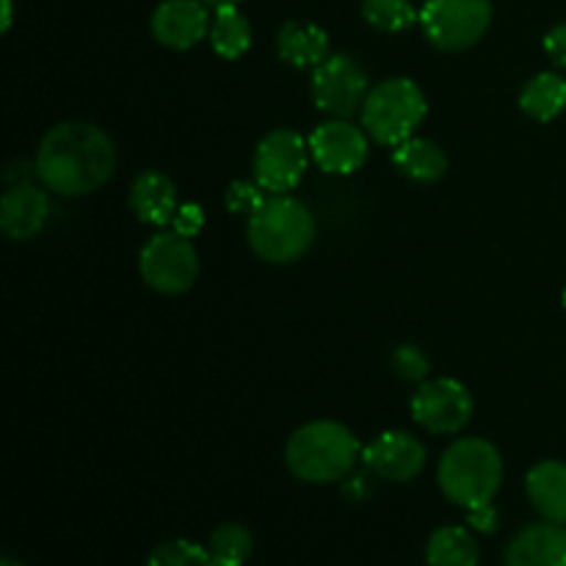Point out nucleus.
Wrapping results in <instances>:
<instances>
[{"mask_svg": "<svg viewBox=\"0 0 566 566\" xmlns=\"http://www.w3.org/2000/svg\"><path fill=\"white\" fill-rule=\"evenodd\" d=\"M116 147L103 127L92 122H61L39 142L33 171L44 188L61 197H83L111 180Z\"/></svg>", "mask_w": 566, "mask_h": 566, "instance_id": "f257e3e1", "label": "nucleus"}, {"mask_svg": "<svg viewBox=\"0 0 566 566\" xmlns=\"http://www.w3.org/2000/svg\"><path fill=\"white\" fill-rule=\"evenodd\" d=\"M247 238L252 252L265 263H296L313 247L315 219L304 202L287 193H274L252 210Z\"/></svg>", "mask_w": 566, "mask_h": 566, "instance_id": "f03ea898", "label": "nucleus"}, {"mask_svg": "<svg viewBox=\"0 0 566 566\" xmlns=\"http://www.w3.org/2000/svg\"><path fill=\"white\" fill-rule=\"evenodd\" d=\"M357 459V437L335 420H313L302 426L285 448L287 470L310 484H332L346 479Z\"/></svg>", "mask_w": 566, "mask_h": 566, "instance_id": "7ed1b4c3", "label": "nucleus"}, {"mask_svg": "<svg viewBox=\"0 0 566 566\" xmlns=\"http://www.w3.org/2000/svg\"><path fill=\"white\" fill-rule=\"evenodd\" d=\"M442 495L462 509L490 506L503 481V459L492 442L481 437L457 440L440 459Z\"/></svg>", "mask_w": 566, "mask_h": 566, "instance_id": "20e7f679", "label": "nucleus"}, {"mask_svg": "<svg viewBox=\"0 0 566 566\" xmlns=\"http://www.w3.org/2000/svg\"><path fill=\"white\" fill-rule=\"evenodd\" d=\"M426 111H429V103L418 83L409 77H390L370 88L365 97L363 127L379 144L398 147L412 138L420 122L426 119Z\"/></svg>", "mask_w": 566, "mask_h": 566, "instance_id": "39448f33", "label": "nucleus"}, {"mask_svg": "<svg viewBox=\"0 0 566 566\" xmlns=\"http://www.w3.org/2000/svg\"><path fill=\"white\" fill-rule=\"evenodd\" d=\"M492 22V0H426L420 28L437 50L459 53L479 42Z\"/></svg>", "mask_w": 566, "mask_h": 566, "instance_id": "423d86ee", "label": "nucleus"}, {"mask_svg": "<svg viewBox=\"0 0 566 566\" xmlns=\"http://www.w3.org/2000/svg\"><path fill=\"white\" fill-rule=\"evenodd\" d=\"M138 271L153 291L164 296H180L197 282L199 254L182 232H158L144 243Z\"/></svg>", "mask_w": 566, "mask_h": 566, "instance_id": "0eeeda50", "label": "nucleus"}, {"mask_svg": "<svg viewBox=\"0 0 566 566\" xmlns=\"http://www.w3.org/2000/svg\"><path fill=\"white\" fill-rule=\"evenodd\" d=\"M307 158L310 142H304L296 130H271L254 149V180L269 193L293 191L307 171Z\"/></svg>", "mask_w": 566, "mask_h": 566, "instance_id": "6e6552de", "label": "nucleus"}, {"mask_svg": "<svg viewBox=\"0 0 566 566\" xmlns=\"http://www.w3.org/2000/svg\"><path fill=\"white\" fill-rule=\"evenodd\" d=\"M473 396L457 379L420 381L412 396V418L431 434H457L473 418Z\"/></svg>", "mask_w": 566, "mask_h": 566, "instance_id": "1a4fd4ad", "label": "nucleus"}, {"mask_svg": "<svg viewBox=\"0 0 566 566\" xmlns=\"http://www.w3.org/2000/svg\"><path fill=\"white\" fill-rule=\"evenodd\" d=\"M368 97V75L348 55L335 53L313 70V99L321 111L348 119Z\"/></svg>", "mask_w": 566, "mask_h": 566, "instance_id": "9d476101", "label": "nucleus"}, {"mask_svg": "<svg viewBox=\"0 0 566 566\" xmlns=\"http://www.w3.org/2000/svg\"><path fill=\"white\" fill-rule=\"evenodd\" d=\"M310 155L329 175H352L368 160V138L352 122L332 119L313 130Z\"/></svg>", "mask_w": 566, "mask_h": 566, "instance_id": "9b49d317", "label": "nucleus"}, {"mask_svg": "<svg viewBox=\"0 0 566 566\" xmlns=\"http://www.w3.org/2000/svg\"><path fill=\"white\" fill-rule=\"evenodd\" d=\"M365 468L381 481H412L426 464V448L407 431H385L363 451Z\"/></svg>", "mask_w": 566, "mask_h": 566, "instance_id": "f8f14e48", "label": "nucleus"}, {"mask_svg": "<svg viewBox=\"0 0 566 566\" xmlns=\"http://www.w3.org/2000/svg\"><path fill=\"white\" fill-rule=\"evenodd\" d=\"M210 33L205 0H164L153 14V36L169 50H191Z\"/></svg>", "mask_w": 566, "mask_h": 566, "instance_id": "ddd939ff", "label": "nucleus"}, {"mask_svg": "<svg viewBox=\"0 0 566 566\" xmlns=\"http://www.w3.org/2000/svg\"><path fill=\"white\" fill-rule=\"evenodd\" d=\"M503 566H566V525L545 520L523 528L506 547Z\"/></svg>", "mask_w": 566, "mask_h": 566, "instance_id": "4468645a", "label": "nucleus"}, {"mask_svg": "<svg viewBox=\"0 0 566 566\" xmlns=\"http://www.w3.org/2000/svg\"><path fill=\"white\" fill-rule=\"evenodd\" d=\"M50 213L48 193L28 182H17L0 202V230L9 241H28L39 235Z\"/></svg>", "mask_w": 566, "mask_h": 566, "instance_id": "2eb2a0df", "label": "nucleus"}, {"mask_svg": "<svg viewBox=\"0 0 566 566\" xmlns=\"http://www.w3.org/2000/svg\"><path fill=\"white\" fill-rule=\"evenodd\" d=\"M130 208L144 224H169L177 210H180L175 180L164 171H142L130 186Z\"/></svg>", "mask_w": 566, "mask_h": 566, "instance_id": "dca6fc26", "label": "nucleus"}, {"mask_svg": "<svg viewBox=\"0 0 566 566\" xmlns=\"http://www.w3.org/2000/svg\"><path fill=\"white\" fill-rule=\"evenodd\" d=\"M276 55L285 64L310 70L329 59V36L315 22H285L276 33Z\"/></svg>", "mask_w": 566, "mask_h": 566, "instance_id": "f3484780", "label": "nucleus"}, {"mask_svg": "<svg viewBox=\"0 0 566 566\" xmlns=\"http://www.w3.org/2000/svg\"><path fill=\"white\" fill-rule=\"evenodd\" d=\"M525 492L536 512L551 523L566 525V464L556 459L534 464L525 475Z\"/></svg>", "mask_w": 566, "mask_h": 566, "instance_id": "a211bd4d", "label": "nucleus"}, {"mask_svg": "<svg viewBox=\"0 0 566 566\" xmlns=\"http://www.w3.org/2000/svg\"><path fill=\"white\" fill-rule=\"evenodd\" d=\"M392 164L403 177L415 182H437L448 171L446 153L429 138H409V142L398 144L392 153Z\"/></svg>", "mask_w": 566, "mask_h": 566, "instance_id": "6ab92c4d", "label": "nucleus"}, {"mask_svg": "<svg viewBox=\"0 0 566 566\" xmlns=\"http://www.w3.org/2000/svg\"><path fill=\"white\" fill-rule=\"evenodd\" d=\"M426 562L429 566H479V542L462 525H442L429 536Z\"/></svg>", "mask_w": 566, "mask_h": 566, "instance_id": "aec40b11", "label": "nucleus"}, {"mask_svg": "<svg viewBox=\"0 0 566 566\" xmlns=\"http://www.w3.org/2000/svg\"><path fill=\"white\" fill-rule=\"evenodd\" d=\"M520 108L536 122H553L566 111V77L556 72H539L520 92Z\"/></svg>", "mask_w": 566, "mask_h": 566, "instance_id": "412c9836", "label": "nucleus"}, {"mask_svg": "<svg viewBox=\"0 0 566 566\" xmlns=\"http://www.w3.org/2000/svg\"><path fill=\"white\" fill-rule=\"evenodd\" d=\"M210 44L216 53L227 61H235L252 48V25L247 17L238 11V6L216 9L213 22H210Z\"/></svg>", "mask_w": 566, "mask_h": 566, "instance_id": "4be33fe9", "label": "nucleus"}, {"mask_svg": "<svg viewBox=\"0 0 566 566\" xmlns=\"http://www.w3.org/2000/svg\"><path fill=\"white\" fill-rule=\"evenodd\" d=\"M208 551L219 566H243L252 556L254 539L249 528L238 523H227L210 534Z\"/></svg>", "mask_w": 566, "mask_h": 566, "instance_id": "5701e85b", "label": "nucleus"}, {"mask_svg": "<svg viewBox=\"0 0 566 566\" xmlns=\"http://www.w3.org/2000/svg\"><path fill=\"white\" fill-rule=\"evenodd\" d=\"M363 17L381 33H401L420 20L412 0H363Z\"/></svg>", "mask_w": 566, "mask_h": 566, "instance_id": "b1692460", "label": "nucleus"}, {"mask_svg": "<svg viewBox=\"0 0 566 566\" xmlns=\"http://www.w3.org/2000/svg\"><path fill=\"white\" fill-rule=\"evenodd\" d=\"M147 566H219L210 556L208 547L188 539H171L149 553Z\"/></svg>", "mask_w": 566, "mask_h": 566, "instance_id": "393cba45", "label": "nucleus"}, {"mask_svg": "<svg viewBox=\"0 0 566 566\" xmlns=\"http://www.w3.org/2000/svg\"><path fill=\"white\" fill-rule=\"evenodd\" d=\"M429 357H426L423 348L418 346H398L396 352H392V370H396L398 376H401L403 381H423L426 376H429Z\"/></svg>", "mask_w": 566, "mask_h": 566, "instance_id": "a878e982", "label": "nucleus"}, {"mask_svg": "<svg viewBox=\"0 0 566 566\" xmlns=\"http://www.w3.org/2000/svg\"><path fill=\"white\" fill-rule=\"evenodd\" d=\"M260 191H263L260 186L235 182V186L230 188V193H227V205H230V210H235V213H243V210H249V213H252V210L265 199Z\"/></svg>", "mask_w": 566, "mask_h": 566, "instance_id": "bb28decb", "label": "nucleus"}, {"mask_svg": "<svg viewBox=\"0 0 566 566\" xmlns=\"http://www.w3.org/2000/svg\"><path fill=\"white\" fill-rule=\"evenodd\" d=\"M545 50L558 66L566 70V22H558L556 28H551L545 36Z\"/></svg>", "mask_w": 566, "mask_h": 566, "instance_id": "cd10ccee", "label": "nucleus"}, {"mask_svg": "<svg viewBox=\"0 0 566 566\" xmlns=\"http://www.w3.org/2000/svg\"><path fill=\"white\" fill-rule=\"evenodd\" d=\"M468 523L473 525L475 531L481 534H492L497 528V512L495 506H479V509H468Z\"/></svg>", "mask_w": 566, "mask_h": 566, "instance_id": "c85d7f7f", "label": "nucleus"}, {"mask_svg": "<svg viewBox=\"0 0 566 566\" xmlns=\"http://www.w3.org/2000/svg\"><path fill=\"white\" fill-rule=\"evenodd\" d=\"M177 232H182V235L191 238L193 232L202 227V208H197V205H186V208L177 210Z\"/></svg>", "mask_w": 566, "mask_h": 566, "instance_id": "c756f323", "label": "nucleus"}, {"mask_svg": "<svg viewBox=\"0 0 566 566\" xmlns=\"http://www.w3.org/2000/svg\"><path fill=\"white\" fill-rule=\"evenodd\" d=\"M3 31H9L11 28V0H3Z\"/></svg>", "mask_w": 566, "mask_h": 566, "instance_id": "7c9ffc66", "label": "nucleus"}, {"mask_svg": "<svg viewBox=\"0 0 566 566\" xmlns=\"http://www.w3.org/2000/svg\"><path fill=\"white\" fill-rule=\"evenodd\" d=\"M208 6H213V9H227V6H238L241 0H205Z\"/></svg>", "mask_w": 566, "mask_h": 566, "instance_id": "2f4dec72", "label": "nucleus"}, {"mask_svg": "<svg viewBox=\"0 0 566 566\" xmlns=\"http://www.w3.org/2000/svg\"><path fill=\"white\" fill-rule=\"evenodd\" d=\"M0 566H22V564H20V562H17V558L6 556V558H3V564H0Z\"/></svg>", "mask_w": 566, "mask_h": 566, "instance_id": "473e14b6", "label": "nucleus"}]
</instances>
